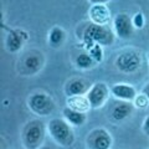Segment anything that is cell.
Wrapping results in <instances>:
<instances>
[{"instance_id":"obj_1","label":"cell","mask_w":149,"mask_h":149,"mask_svg":"<svg viewBox=\"0 0 149 149\" xmlns=\"http://www.w3.org/2000/svg\"><path fill=\"white\" fill-rule=\"evenodd\" d=\"M49 132L54 141L62 147H71L74 142V136L72 128L70 127L67 120L62 118H54L47 124Z\"/></svg>"},{"instance_id":"obj_2","label":"cell","mask_w":149,"mask_h":149,"mask_svg":"<svg viewBox=\"0 0 149 149\" xmlns=\"http://www.w3.org/2000/svg\"><path fill=\"white\" fill-rule=\"evenodd\" d=\"M45 128L44 123L39 119H32L22 130V141L27 149H37L44 141Z\"/></svg>"},{"instance_id":"obj_3","label":"cell","mask_w":149,"mask_h":149,"mask_svg":"<svg viewBox=\"0 0 149 149\" xmlns=\"http://www.w3.org/2000/svg\"><path fill=\"white\" fill-rule=\"evenodd\" d=\"M30 109L37 116H49L55 108V102L46 93H34L29 98Z\"/></svg>"},{"instance_id":"obj_4","label":"cell","mask_w":149,"mask_h":149,"mask_svg":"<svg viewBox=\"0 0 149 149\" xmlns=\"http://www.w3.org/2000/svg\"><path fill=\"white\" fill-rule=\"evenodd\" d=\"M112 144L111 134L103 128L93 129L87 137L88 149H109Z\"/></svg>"},{"instance_id":"obj_5","label":"cell","mask_w":149,"mask_h":149,"mask_svg":"<svg viewBox=\"0 0 149 149\" xmlns=\"http://www.w3.org/2000/svg\"><path fill=\"white\" fill-rule=\"evenodd\" d=\"M86 41H96L101 45H108L113 41V35L112 31L108 30L106 26L92 24L85 32Z\"/></svg>"},{"instance_id":"obj_6","label":"cell","mask_w":149,"mask_h":149,"mask_svg":"<svg viewBox=\"0 0 149 149\" xmlns=\"http://www.w3.org/2000/svg\"><path fill=\"white\" fill-rule=\"evenodd\" d=\"M109 90L103 82H97L95 83L90 91L87 92V98L90 101L92 108H100L104 104V102L108 98Z\"/></svg>"},{"instance_id":"obj_7","label":"cell","mask_w":149,"mask_h":149,"mask_svg":"<svg viewBox=\"0 0 149 149\" xmlns=\"http://www.w3.org/2000/svg\"><path fill=\"white\" fill-rule=\"evenodd\" d=\"M116 65L119 71L124 73H133L141 67V58L138 54L129 51V52L120 54L116 61Z\"/></svg>"},{"instance_id":"obj_8","label":"cell","mask_w":149,"mask_h":149,"mask_svg":"<svg viewBox=\"0 0 149 149\" xmlns=\"http://www.w3.org/2000/svg\"><path fill=\"white\" fill-rule=\"evenodd\" d=\"M116 35L120 39H129L133 34V21L127 14L120 13L114 17L113 21Z\"/></svg>"},{"instance_id":"obj_9","label":"cell","mask_w":149,"mask_h":149,"mask_svg":"<svg viewBox=\"0 0 149 149\" xmlns=\"http://www.w3.org/2000/svg\"><path fill=\"white\" fill-rule=\"evenodd\" d=\"M90 17L93 24L106 26L111 20V11L104 4H93L90 8Z\"/></svg>"},{"instance_id":"obj_10","label":"cell","mask_w":149,"mask_h":149,"mask_svg":"<svg viewBox=\"0 0 149 149\" xmlns=\"http://www.w3.org/2000/svg\"><path fill=\"white\" fill-rule=\"evenodd\" d=\"M111 92L116 98H119L122 101H134V98L137 97L136 88L127 83H117V85L111 87Z\"/></svg>"},{"instance_id":"obj_11","label":"cell","mask_w":149,"mask_h":149,"mask_svg":"<svg viewBox=\"0 0 149 149\" xmlns=\"http://www.w3.org/2000/svg\"><path fill=\"white\" fill-rule=\"evenodd\" d=\"M65 91H66V95L68 97L80 96V95H83V93L90 91V86H88V83L85 80H81V78H73V80L67 82Z\"/></svg>"},{"instance_id":"obj_12","label":"cell","mask_w":149,"mask_h":149,"mask_svg":"<svg viewBox=\"0 0 149 149\" xmlns=\"http://www.w3.org/2000/svg\"><path fill=\"white\" fill-rule=\"evenodd\" d=\"M67 106L70 108H72L77 112H82V113H86L87 111H90L91 107V103L90 101H88L87 96H71L67 98Z\"/></svg>"},{"instance_id":"obj_13","label":"cell","mask_w":149,"mask_h":149,"mask_svg":"<svg viewBox=\"0 0 149 149\" xmlns=\"http://www.w3.org/2000/svg\"><path fill=\"white\" fill-rule=\"evenodd\" d=\"M24 68L26 73L34 74L42 67V57L41 54H29L24 58Z\"/></svg>"},{"instance_id":"obj_14","label":"cell","mask_w":149,"mask_h":149,"mask_svg":"<svg viewBox=\"0 0 149 149\" xmlns=\"http://www.w3.org/2000/svg\"><path fill=\"white\" fill-rule=\"evenodd\" d=\"M133 112V104H130L129 102H120V103L116 104L112 109V117L114 120H123L128 117V116L132 114Z\"/></svg>"},{"instance_id":"obj_15","label":"cell","mask_w":149,"mask_h":149,"mask_svg":"<svg viewBox=\"0 0 149 149\" xmlns=\"http://www.w3.org/2000/svg\"><path fill=\"white\" fill-rule=\"evenodd\" d=\"M62 113H63V117L66 118L67 122L73 124V125H82L86 122V113L77 112L72 108H70V107H66Z\"/></svg>"},{"instance_id":"obj_16","label":"cell","mask_w":149,"mask_h":149,"mask_svg":"<svg viewBox=\"0 0 149 149\" xmlns=\"http://www.w3.org/2000/svg\"><path fill=\"white\" fill-rule=\"evenodd\" d=\"M22 46V41H21V36L17 32L10 31L6 39V47L9 51L11 52H16L17 50H20Z\"/></svg>"},{"instance_id":"obj_17","label":"cell","mask_w":149,"mask_h":149,"mask_svg":"<svg viewBox=\"0 0 149 149\" xmlns=\"http://www.w3.org/2000/svg\"><path fill=\"white\" fill-rule=\"evenodd\" d=\"M65 39V32L61 27H54L52 30L50 31V36H49V41L52 46H58L62 44V41Z\"/></svg>"},{"instance_id":"obj_18","label":"cell","mask_w":149,"mask_h":149,"mask_svg":"<svg viewBox=\"0 0 149 149\" xmlns=\"http://www.w3.org/2000/svg\"><path fill=\"white\" fill-rule=\"evenodd\" d=\"M93 62H95V60L92 58V56L87 54H81L76 58V65L80 68H90L93 66Z\"/></svg>"},{"instance_id":"obj_19","label":"cell","mask_w":149,"mask_h":149,"mask_svg":"<svg viewBox=\"0 0 149 149\" xmlns=\"http://www.w3.org/2000/svg\"><path fill=\"white\" fill-rule=\"evenodd\" d=\"M134 104H136V107H138V108H146V107L149 104V98L144 95V93H142V95H137V97L134 98Z\"/></svg>"},{"instance_id":"obj_20","label":"cell","mask_w":149,"mask_h":149,"mask_svg":"<svg viewBox=\"0 0 149 149\" xmlns=\"http://www.w3.org/2000/svg\"><path fill=\"white\" fill-rule=\"evenodd\" d=\"M91 56H92V58L95 60V61H101L102 60V49H101V46L100 45H95L91 49V54H90Z\"/></svg>"},{"instance_id":"obj_21","label":"cell","mask_w":149,"mask_h":149,"mask_svg":"<svg viewBox=\"0 0 149 149\" xmlns=\"http://www.w3.org/2000/svg\"><path fill=\"white\" fill-rule=\"evenodd\" d=\"M132 21H133V25L137 27V29H142L143 25H144V17L141 13H138L134 15V17L132 19Z\"/></svg>"},{"instance_id":"obj_22","label":"cell","mask_w":149,"mask_h":149,"mask_svg":"<svg viewBox=\"0 0 149 149\" xmlns=\"http://www.w3.org/2000/svg\"><path fill=\"white\" fill-rule=\"evenodd\" d=\"M143 130H144V133L147 134V136L149 137V116L144 119V123H143Z\"/></svg>"},{"instance_id":"obj_23","label":"cell","mask_w":149,"mask_h":149,"mask_svg":"<svg viewBox=\"0 0 149 149\" xmlns=\"http://www.w3.org/2000/svg\"><path fill=\"white\" fill-rule=\"evenodd\" d=\"M143 93H144V95H146V96L148 97V98H149V83H147L146 87L143 88Z\"/></svg>"},{"instance_id":"obj_24","label":"cell","mask_w":149,"mask_h":149,"mask_svg":"<svg viewBox=\"0 0 149 149\" xmlns=\"http://www.w3.org/2000/svg\"><path fill=\"white\" fill-rule=\"evenodd\" d=\"M93 4H104L107 1H109V0H91Z\"/></svg>"},{"instance_id":"obj_25","label":"cell","mask_w":149,"mask_h":149,"mask_svg":"<svg viewBox=\"0 0 149 149\" xmlns=\"http://www.w3.org/2000/svg\"><path fill=\"white\" fill-rule=\"evenodd\" d=\"M42 149H50V148H42Z\"/></svg>"},{"instance_id":"obj_26","label":"cell","mask_w":149,"mask_h":149,"mask_svg":"<svg viewBox=\"0 0 149 149\" xmlns=\"http://www.w3.org/2000/svg\"><path fill=\"white\" fill-rule=\"evenodd\" d=\"M148 149H149V148H148Z\"/></svg>"}]
</instances>
